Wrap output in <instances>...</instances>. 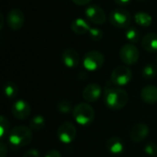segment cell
I'll return each mask as SVG.
<instances>
[{
	"mask_svg": "<svg viewBox=\"0 0 157 157\" xmlns=\"http://www.w3.org/2000/svg\"><path fill=\"white\" fill-rule=\"evenodd\" d=\"M142 75L144 79H147V80L154 79L157 75V67L155 64H152V63L146 64L143 68Z\"/></svg>",
	"mask_w": 157,
	"mask_h": 157,
	"instance_id": "603a6c76",
	"label": "cell"
},
{
	"mask_svg": "<svg viewBox=\"0 0 157 157\" xmlns=\"http://www.w3.org/2000/svg\"><path fill=\"white\" fill-rule=\"evenodd\" d=\"M113 1L119 6H126L131 2V0H113Z\"/></svg>",
	"mask_w": 157,
	"mask_h": 157,
	"instance_id": "1f68e13d",
	"label": "cell"
},
{
	"mask_svg": "<svg viewBox=\"0 0 157 157\" xmlns=\"http://www.w3.org/2000/svg\"><path fill=\"white\" fill-rule=\"evenodd\" d=\"M73 117L78 124L89 125L95 119V110L88 103H79L73 109Z\"/></svg>",
	"mask_w": 157,
	"mask_h": 157,
	"instance_id": "3957f363",
	"label": "cell"
},
{
	"mask_svg": "<svg viewBox=\"0 0 157 157\" xmlns=\"http://www.w3.org/2000/svg\"><path fill=\"white\" fill-rule=\"evenodd\" d=\"M62 60L63 64L68 68H75L80 63V56L74 49H65L62 53Z\"/></svg>",
	"mask_w": 157,
	"mask_h": 157,
	"instance_id": "4fadbf2b",
	"label": "cell"
},
{
	"mask_svg": "<svg viewBox=\"0 0 157 157\" xmlns=\"http://www.w3.org/2000/svg\"><path fill=\"white\" fill-rule=\"evenodd\" d=\"M12 114L17 120H26L29 118L31 112L29 104L25 100H17L12 106Z\"/></svg>",
	"mask_w": 157,
	"mask_h": 157,
	"instance_id": "8fae6325",
	"label": "cell"
},
{
	"mask_svg": "<svg viewBox=\"0 0 157 157\" xmlns=\"http://www.w3.org/2000/svg\"><path fill=\"white\" fill-rule=\"evenodd\" d=\"M106 148L112 155H120L124 151L125 144L120 137L112 136L108 139L106 143Z\"/></svg>",
	"mask_w": 157,
	"mask_h": 157,
	"instance_id": "9a60e30c",
	"label": "cell"
},
{
	"mask_svg": "<svg viewBox=\"0 0 157 157\" xmlns=\"http://www.w3.org/2000/svg\"><path fill=\"white\" fill-rule=\"evenodd\" d=\"M141 98L146 104H155L157 102V86L153 85L144 86L141 91Z\"/></svg>",
	"mask_w": 157,
	"mask_h": 157,
	"instance_id": "2e32d148",
	"label": "cell"
},
{
	"mask_svg": "<svg viewBox=\"0 0 157 157\" xmlns=\"http://www.w3.org/2000/svg\"><path fill=\"white\" fill-rule=\"evenodd\" d=\"M134 21L140 27L147 28V27L151 26V24L153 22V18L149 13L141 11V12H137L134 15Z\"/></svg>",
	"mask_w": 157,
	"mask_h": 157,
	"instance_id": "d6986e66",
	"label": "cell"
},
{
	"mask_svg": "<svg viewBox=\"0 0 157 157\" xmlns=\"http://www.w3.org/2000/svg\"><path fill=\"white\" fill-rule=\"evenodd\" d=\"M76 136V129L75 125L71 122L62 123L57 130V137L60 142L64 144H71Z\"/></svg>",
	"mask_w": 157,
	"mask_h": 157,
	"instance_id": "9c48e42d",
	"label": "cell"
},
{
	"mask_svg": "<svg viewBox=\"0 0 157 157\" xmlns=\"http://www.w3.org/2000/svg\"><path fill=\"white\" fill-rule=\"evenodd\" d=\"M90 25L86 22V19L78 17L72 21L71 23V29L77 35H84L90 30Z\"/></svg>",
	"mask_w": 157,
	"mask_h": 157,
	"instance_id": "ac0fdd59",
	"label": "cell"
},
{
	"mask_svg": "<svg viewBox=\"0 0 157 157\" xmlns=\"http://www.w3.org/2000/svg\"><path fill=\"white\" fill-rule=\"evenodd\" d=\"M9 127H10V124H9L8 120L5 116H1L0 117V137H1V139L6 137V135L8 136Z\"/></svg>",
	"mask_w": 157,
	"mask_h": 157,
	"instance_id": "cb8c5ba5",
	"label": "cell"
},
{
	"mask_svg": "<svg viewBox=\"0 0 157 157\" xmlns=\"http://www.w3.org/2000/svg\"><path fill=\"white\" fill-rule=\"evenodd\" d=\"M132 78V70L125 65H121L116 67L110 76L111 83L118 86H123L128 85Z\"/></svg>",
	"mask_w": 157,
	"mask_h": 157,
	"instance_id": "8992f818",
	"label": "cell"
},
{
	"mask_svg": "<svg viewBox=\"0 0 157 157\" xmlns=\"http://www.w3.org/2000/svg\"><path fill=\"white\" fill-rule=\"evenodd\" d=\"M6 156V145L4 144V143L1 142V145H0V157Z\"/></svg>",
	"mask_w": 157,
	"mask_h": 157,
	"instance_id": "4dcf8cb0",
	"label": "cell"
},
{
	"mask_svg": "<svg viewBox=\"0 0 157 157\" xmlns=\"http://www.w3.org/2000/svg\"><path fill=\"white\" fill-rule=\"evenodd\" d=\"M45 126V119L40 116V115H37L35 117H33L31 119V121H29V128L32 131H41Z\"/></svg>",
	"mask_w": 157,
	"mask_h": 157,
	"instance_id": "7402d4cb",
	"label": "cell"
},
{
	"mask_svg": "<svg viewBox=\"0 0 157 157\" xmlns=\"http://www.w3.org/2000/svg\"><path fill=\"white\" fill-rule=\"evenodd\" d=\"M148 134H149V127L144 123L135 124L130 132V137L134 143L143 142L148 136Z\"/></svg>",
	"mask_w": 157,
	"mask_h": 157,
	"instance_id": "5bb4252c",
	"label": "cell"
},
{
	"mask_svg": "<svg viewBox=\"0 0 157 157\" xmlns=\"http://www.w3.org/2000/svg\"><path fill=\"white\" fill-rule=\"evenodd\" d=\"M144 152L150 156H156L157 155V144L155 143H148L144 146Z\"/></svg>",
	"mask_w": 157,
	"mask_h": 157,
	"instance_id": "4316f807",
	"label": "cell"
},
{
	"mask_svg": "<svg viewBox=\"0 0 157 157\" xmlns=\"http://www.w3.org/2000/svg\"><path fill=\"white\" fill-rule=\"evenodd\" d=\"M156 62H157V57H156Z\"/></svg>",
	"mask_w": 157,
	"mask_h": 157,
	"instance_id": "e575fe53",
	"label": "cell"
},
{
	"mask_svg": "<svg viewBox=\"0 0 157 157\" xmlns=\"http://www.w3.org/2000/svg\"><path fill=\"white\" fill-rule=\"evenodd\" d=\"M104 101L109 109L120 110L127 105L129 101V95L122 88L109 87L105 91Z\"/></svg>",
	"mask_w": 157,
	"mask_h": 157,
	"instance_id": "6da1fadb",
	"label": "cell"
},
{
	"mask_svg": "<svg viewBox=\"0 0 157 157\" xmlns=\"http://www.w3.org/2000/svg\"><path fill=\"white\" fill-rule=\"evenodd\" d=\"M4 94H5L6 98H7L8 99L16 98L17 94H18L17 86L14 82H11V81H8V82L5 83V85H4Z\"/></svg>",
	"mask_w": 157,
	"mask_h": 157,
	"instance_id": "ffe728a7",
	"label": "cell"
},
{
	"mask_svg": "<svg viewBox=\"0 0 157 157\" xmlns=\"http://www.w3.org/2000/svg\"><path fill=\"white\" fill-rule=\"evenodd\" d=\"M85 15L88 21L97 25H102L107 21L105 10L98 5L88 6L85 10Z\"/></svg>",
	"mask_w": 157,
	"mask_h": 157,
	"instance_id": "ba28073f",
	"label": "cell"
},
{
	"mask_svg": "<svg viewBox=\"0 0 157 157\" xmlns=\"http://www.w3.org/2000/svg\"><path fill=\"white\" fill-rule=\"evenodd\" d=\"M142 46L148 52H157V34L147 33L142 39Z\"/></svg>",
	"mask_w": 157,
	"mask_h": 157,
	"instance_id": "e0dca14e",
	"label": "cell"
},
{
	"mask_svg": "<svg viewBox=\"0 0 157 157\" xmlns=\"http://www.w3.org/2000/svg\"><path fill=\"white\" fill-rule=\"evenodd\" d=\"M104 62L105 57L103 53L98 51H90L86 52L83 58V65L89 72H94L100 69L103 66Z\"/></svg>",
	"mask_w": 157,
	"mask_h": 157,
	"instance_id": "5b68a950",
	"label": "cell"
},
{
	"mask_svg": "<svg viewBox=\"0 0 157 157\" xmlns=\"http://www.w3.org/2000/svg\"><path fill=\"white\" fill-rule=\"evenodd\" d=\"M102 95V88L98 84L91 83L87 85L83 92L82 97L86 102H96Z\"/></svg>",
	"mask_w": 157,
	"mask_h": 157,
	"instance_id": "7c38bea8",
	"label": "cell"
},
{
	"mask_svg": "<svg viewBox=\"0 0 157 157\" xmlns=\"http://www.w3.org/2000/svg\"><path fill=\"white\" fill-rule=\"evenodd\" d=\"M77 6H86L88 5L92 0H72Z\"/></svg>",
	"mask_w": 157,
	"mask_h": 157,
	"instance_id": "f546056e",
	"label": "cell"
},
{
	"mask_svg": "<svg viewBox=\"0 0 157 157\" xmlns=\"http://www.w3.org/2000/svg\"><path fill=\"white\" fill-rule=\"evenodd\" d=\"M44 157H62V155H61V154L57 150L52 149V150H50V151H48L46 153V155H44Z\"/></svg>",
	"mask_w": 157,
	"mask_h": 157,
	"instance_id": "f1b7e54d",
	"label": "cell"
},
{
	"mask_svg": "<svg viewBox=\"0 0 157 157\" xmlns=\"http://www.w3.org/2000/svg\"><path fill=\"white\" fill-rule=\"evenodd\" d=\"M0 17H1V26H0V29H3V23H4V17H3L2 13H0Z\"/></svg>",
	"mask_w": 157,
	"mask_h": 157,
	"instance_id": "d6a6232c",
	"label": "cell"
},
{
	"mask_svg": "<svg viewBox=\"0 0 157 157\" xmlns=\"http://www.w3.org/2000/svg\"><path fill=\"white\" fill-rule=\"evenodd\" d=\"M120 58L121 62L126 65L135 64L140 58L139 50L134 44L127 43L123 45L120 50Z\"/></svg>",
	"mask_w": 157,
	"mask_h": 157,
	"instance_id": "52a82bcc",
	"label": "cell"
},
{
	"mask_svg": "<svg viewBox=\"0 0 157 157\" xmlns=\"http://www.w3.org/2000/svg\"><path fill=\"white\" fill-rule=\"evenodd\" d=\"M140 1H144V0H140Z\"/></svg>",
	"mask_w": 157,
	"mask_h": 157,
	"instance_id": "836d02e7",
	"label": "cell"
},
{
	"mask_svg": "<svg viewBox=\"0 0 157 157\" xmlns=\"http://www.w3.org/2000/svg\"><path fill=\"white\" fill-rule=\"evenodd\" d=\"M57 110L62 114H68L72 111V104L66 99H61L57 103Z\"/></svg>",
	"mask_w": 157,
	"mask_h": 157,
	"instance_id": "d4e9b609",
	"label": "cell"
},
{
	"mask_svg": "<svg viewBox=\"0 0 157 157\" xmlns=\"http://www.w3.org/2000/svg\"><path fill=\"white\" fill-rule=\"evenodd\" d=\"M109 21L115 28L128 29L132 22V15L124 8H116L110 12Z\"/></svg>",
	"mask_w": 157,
	"mask_h": 157,
	"instance_id": "277c9868",
	"label": "cell"
},
{
	"mask_svg": "<svg viewBox=\"0 0 157 157\" xmlns=\"http://www.w3.org/2000/svg\"><path fill=\"white\" fill-rule=\"evenodd\" d=\"M125 36H126V39L130 41V43L133 44L140 40L141 32L135 27H129L125 31Z\"/></svg>",
	"mask_w": 157,
	"mask_h": 157,
	"instance_id": "44dd1931",
	"label": "cell"
},
{
	"mask_svg": "<svg viewBox=\"0 0 157 157\" xmlns=\"http://www.w3.org/2000/svg\"><path fill=\"white\" fill-rule=\"evenodd\" d=\"M32 141V130L26 126H17L13 128L8 134V142L12 146L24 147Z\"/></svg>",
	"mask_w": 157,
	"mask_h": 157,
	"instance_id": "7a4b0ae2",
	"label": "cell"
},
{
	"mask_svg": "<svg viewBox=\"0 0 157 157\" xmlns=\"http://www.w3.org/2000/svg\"><path fill=\"white\" fill-rule=\"evenodd\" d=\"M23 157H40V153L37 149H30L24 154Z\"/></svg>",
	"mask_w": 157,
	"mask_h": 157,
	"instance_id": "83f0119b",
	"label": "cell"
},
{
	"mask_svg": "<svg viewBox=\"0 0 157 157\" xmlns=\"http://www.w3.org/2000/svg\"><path fill=\"white\" fill-rule=\"evenodd\" d=\"M88 33H89L90 39L95 40V41L100 40L103 38V36H104L103 30L101 29H99V28H91Z\"/></svg>",
	"mask_w": 157,
	"mask_h": 157,
	"instance_id": "484cf974",
	"label": "cell"
},
{
	"mask_svg": "<svg viewBox=\"0 0 157 157\" xmlns=\"http://www.w3.org/2000/svg\"><path fill=\"white\" fill-rule=\"evenodd\" d=\"M24 21V13L18 8H13L7 13L6 23L12 30H19L23 27Z\"/></svg>",
	"mask_w": 157,
	"mask_h": 157,
	"instance_id": "30bf717a",
	"label": "cell"
}]
</instances>
